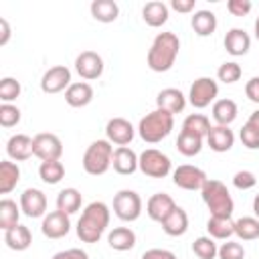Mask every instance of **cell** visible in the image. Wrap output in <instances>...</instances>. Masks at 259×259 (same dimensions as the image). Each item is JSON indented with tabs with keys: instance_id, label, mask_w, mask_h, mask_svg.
<instances>
[{
	"instance_id": "obj_1",
	"label": "cell",
	"mask_w": 259,
	"mask_h": 259,
	"mask_svg": "<svg viewBox=\"0 0 259 259\" xmlns=\"http://www.w3.org/2000/svg\"><path fill=\"white\" fill-rule=\"evenodd\" d=\"M109 217H111L109 206L103 200L89 202L77 221V227H75L77 237L83 243H97L109 227Z\"/></svg>"
},
{
	"instance_id": "obj_2",
	"label": "cell",
	"mask_w": 259,
	"mask_h": 259,
	"mask_svg": "<svg viewBox=\"0 0 259 259\" xmlns=\"http://www.w3.org/2000/svg\"><path fill=\"white\" fill-rule=\"evenodd\" d=\"M178 51H180V38L166 30V32H158L156 38L152 40L150 49H148V67L154 71V73H166L174 67L176 63V57H178Z\"/></svg>"
},
{
	"instance_id": "obj_3",
	"label": "cell",
	"mask_w": 259,
	"mask_h": 259,
	"mask_svg": "<svg viewBox=\"0 0 259 259\" xmlns=\"http://www.w3.org/2000/svg\"><path fill=\"white\" fill-rule=\"evenodd\" d=\"M172 130H174V115L164 109H158V107L154 111L146 113L138 123V136L148 144L162 142L164 138L170 136Z\"/></svg>"
},
{
	"instance_id": "obj_4",
	"label": "cell",
	"mask_w": 259,
	"mask_h": 259,
	"mask_svg": "<svg viewBox=\"0 0 259 259\" xmlns=\"http://www.w3.org/2000/svg\"><path fill=\"white\" fill-rule=\"evenodd\" d=\"M200 196H202L210 217H233L235 202H233L229 188L221 180L208 178L200 190Z\"/></svg>"
},
{
	"instance_id": "obj_5",
	"label": "cell",
	"mask_w": 259,
	"mask_h": 259,
	"mask_svg": "<svg viewBox=\"0 0 259 259\" xmlns=\"http://www.w3.org/2000/svg\"><path fill=\"white\" fill-rule=\"evenodd\" d=\"M111 160H113V144L109 140H95L87 146L81 164L89 176H101L109 170Z\"/></svg>"
},
{
	"instance_id": "obj_6",
	"label": "cell",
	"mask_w": 259,
	"mask_h": 259,
	"mask_svg": "<svg viewBox=\"0 0 259 259\" xmlns=\"http://www.w3.org/2000/svg\"><path fill=\"white\" fill-rule=\"evenodd\" d=\"M138 170L150 178H166L172 172V160L168 158V154H164L162 150L156 148H146L140 154L138 160Z\"/></svg>"
},
{
	"instance_id": "obj_7",
	"label": "cell",
	"mask_w": 259,
	"mask_h": 259,
	"mask_svg": "<svg viewBox=\"0 0 259 259\" xmlns=\"http://www.w3.org/2000/svg\"><path fill=\"white\" fill-rule=\"evenodd\" d=\"M217 95H219V83L212 77H198L192 81L186 99L192 107L204 109L217 101Z\"/></svg>"
},
{
	"instance_id": "obj_8",
	"label": "cell",
	"mask_w": 259,
	"mask_h": 259,
	"mask_svg": "<svg viewBox=\"0 0 259 259\" xmlns=\"http://www.w3.org/2000/svg\"><path fill=\"white\" fill-rule=\"evenodd\" d=\"M113 212L123 223H134L142 214V198L136 190L123 188L113 196Z\"/></svg>"
},
{
	"instance_id": "obj_9",
	"label": "cell",
	"mask_w": 259,
	"mask_h": 259,
	"mask_svg": "<svg viewBox=\"0 0 259 259\" xmlns=\"http://www.w3.org/2000/svg\"><path fill=\"white\" fill-rule=\"evenodd\" d=\"M32 146H34V156L40 162L61 160V156H63V142L57 134L40 132L32 138Z\"/></svg>"
},
{
	"instance_id": "obj_10",
	"label": "cell",
	"mask_w": 259,
	"mask_h": 259,
	"mask_svg": "<svg viewBox=\"0 0 259 259\" xmlns=\"http://www.w3.org/2000/svg\"><path fill=\"white\" fill-rule=\"evenodd\" d=\"M206 180V172L192 164H182L172 172V182L182 190H202Z\"/></svg>"
},
{
	"instance_id": "obj_11",
	"label": "cell",
	"mask_w": 259,
	"mask_h": 259,
	"mask_svg": "<svg viewBox=\"0 0 259 259\" xmlns=\"http://www.w3.org/2000/svg\"><path fill=\"white\" fill-rule=\"evenodd\" d=\"M103 57L95 51H81L75 59V71L79 73L81 79L85 81H93V79H99L103 75Z\"/></svg>"
},
{
	"instance_id": "obj_12",
	"label": "cell",
	"mask_w": 259,
	"mask_h": 259,
	"mask_svg": "<svg viewBox=\"0 0 259 259\" xmlns=\"http://www.w3.org/2000/svg\"><path fill=\"white\" fill-rule=\"evenodd\" d=\"M69 85H71V71L65 65H55L47 69L40 77V89L42 93H49V95L67 91Z\"/></svg>"
},
{
	"instance_id": "obj_13",
	"label": "cell",
	"mask_w": 259,
	"mask_h": 259,
	"mask_svg": "<svg viewBox=\"0 0 259 259\" xmlns=\"http://www.w3.org/2000/svg\"><path fill=\"white\" fill-rule=\"evenodd\" d=\"M69 231H71V219H69V214H65L61 210H53V212H47L42 217L40 233L47 239H61V237L69 235Z\"/></svg>"
},
{
	"instance_id": "obj_14",
	"label": "cell",
	"mask_w": 259,
	"mask_h": 259,
	"mask_svg": "<svg viewBox=\"0 0 259 259\" xmlns=\"http://www.w3.org/2000/svg\"><path fill=\"white\" fill-rule=\"evenodd\" d=\"M136 132L138 130L125 117H111L105 123V140H109L115 146H127L134 140Z\"/></svg>"
},
{
	"instance_id": "obj_15",
	"label": "cell",
	"mask_w": 259,
	"mask_h": 259,
	"mask_svg": "<svg viewBox=\"0 0 259 259\" xmlns=\"http://www.w3.org/2000/svg\"><path fill=\"white\" fill-rule=\"evenodd\" d=\"M20 210L22 214L30 217V219H40L47 214V196L42 190L38 188H26L20 194Z\"/></svg>"
},
{
	"instance_id": "obj_16",
	"label": "cell",
	"mask_w": 259,
	"mask_h": 259,
	"mask_svg": "<svg viewBox=\"0 0 259 259\" xmlns=\"http://www.w3.org/2000/svg\"><path fill=\"white\" fill-rule=\"evenodd\" d=\"M178 204L174 202V198L170 196V194H166V192H156V194H152L150 198H148V202H146V214L152 219V221H156V223H164L166 219H168V214L176 208Z\"/></svg>"
},
{
	"instance_id": "obj_17",
	"label": "cell",
	"mask_w": 259,
	"mask_h": 259,
	"mask_svg": "<svg viewBox=\"0 0 259 259\" xmlns=\"http://www.w3.org/2000/svg\"><path fill=\"white\" fill-rule=\"evenodd\" d=\"M6 154L12 162H24L30 156H34V146L32 138L26 134H14L6 142Z\"/></svg>"
},
{
	"instance_id": "obj_18",
	"label": "cell",
	"mask_w": 259,
	"mask_h": 259,
	"mask_svg": "<svg viewBox=\"0 0 259 259\" xmlns=\"http://www.w3.org/2000/svg\"><path fill=\"white\" fill-rule=\"evenodd\" d=\"M186 95L180 91V89H176V87H166V89H162L158 95H156V105H158V109H164V111H168V113H182L184 111V107H186Z\"/></svg>"
},
{
	"instance_id": "obj_19",
	"label": "cell",
	"mask_w": 259,
	"mask_h": 259,
	"mask_svg": "<svg viewBox=\"0 0 259 259\" xmlns=\"http://www.w3.org/2000/svg\"><path fill=\"white\" fill-rule=\"evenodd\" d=\"M138 160L140 156L130 148V146H117L113 150V160H111V166L117 174L121 176H130L138 170Z\"/></svg>"
},
{
	"instance_id": "obj_20",
	"label": "cell",
	"mask_w": 259,
	"mask_h": 259,
	"mask_svg": "<svg viewBox=\"0 0 259 259\" xmlns=\"http://www.w3.org/2000/svg\"><path fill=\"white\" fill-rule=\"evenodd\" d=\"M223 45H225V51L233 57H243L249 53L251 49V36L247 30L243 28H231L227 30L225 38H223Z\"/></svg>"
},
{
	"instance_id": "obj_21",
	"label": "cell",
	"mask_w": 259,
	"mask_h": 259,
	"mask_svg": "<svg viewBox=\"0 0 259 259\" xmlns=\"http://www.w3.org/2000/svg\"><path fill=\"white\" fill-rule=\"evenodd\" d=\"M206 144L212 152H229L235 146V134L229 125H212L206 136Z\"/></svg>"
},
{
	"instance_id": "obj_22",
	"label": "cell",
	"mask_w": 259,
	"mask_h": 259,
	"mask_svg": "<svg viewBox=\"0 0 259 259\" xmlns=\"http://www.w3.org/2000/svg\"><path fill=\"white\" fill-rule=\"evenodd\" d=\"M168 16H170V6L166 2H160V0L148 2L142 8V18L152 28H158V26L166 24L168 22Z\"/></svg>"
},
{
	"instance_id": "obj_23",
	"label": "cell",
	"mask_w": 259,
	"mask_h": 259,
	"mask_svg": "<svg viewBox=\"0 0 259 259\" xmlns=\"http://www.w3.org/2000/svg\"><path fill=\"white\" fill-rule=\"evenodd\" d=\"M4 243L12 251H26L32 245V233L26 225H16L8 231H4Z\"/></svg>"
},
{
	"instance_id": "obj_24",
	"label": "cell",
	"mask_w": 259,
	"mask_h": 259,
	"mask_svg": "<svg viewBox=\"0 0 259 259\" xmlns=\"http://www.w3.org/2000/svg\"><path fill=\"white\" fill-rule=\"evenodd\" d=\"M65 101L71 107H85L93 101V87L87 81H77L71 83L69 89L65 91Z\"/></svg>"
},
{
	"instance_id": "obj_25",
	"label": "cell",
	"mask_w": 259,
	"mask_h": 259,
	"mask_svg": "<svg viewBox=\"0 0 259 259\" xmlns=\"http://www.w3.org/2000/svg\"><path fill=\"white\" fill-rule=\"evenodd\" d=\"M107 245L113 251H132L136 247V233L130 227H115L107 233Z\"/></svg>"
},
{
	"instance_id": "obj_26",
	"label": "cell",
	"mask_w": 259,
	"mask_h": 259,
	"mask_svg": "<svg viewBox=\"0 0 259 259\" xmlns=\"http://www.w3.org/2000/svg\"><path fill=\"white\" fill-rule=\"evenodd\" d=\"M237 113H239V107L229 97L217 99L212 103V119L217 121V125H231L237 119Z\"/></svg>"
},
{
	"instance_id": "obj_27",
	"label": "cell",
	"mask_w": 259,
	"mask_h": 259,
	"mask_svg": "<svg viewBox=\"0 0 259 259\" xmlns=\"http://www.w3.org/2000/svg\"><path fill=\"white\" fill-rule=\"evenodd\" d=\"M217 14L210 12V10H196L190 18V26L194 30V34L198 36H210L214 30H217Z\"/></svg>"
},
{
	"instance_id": "obj_28",
	"label": "cell",
	"mask_w": 259,
	"mask_h": 259,
	"mask_svg": "<svg viewBox=\"0 0 259 259\" xmlns=\"http://www.w3.org/2000/svg\"><path fill=\"white\" fill-rule=\"evenodd\" d=\"M206 231H208V237L227 241L229 237L235 235V221L233 217H208Z\"/></svg>"
},
{
	"instance_id": "obj_29",
	"label": "cell",
	"mask_w": 259,
	"mask_h": 259,
	"mask_svg": "<svg viewBox=\"0 0 259 259\" xmlns=\"http://www.w3.org/2000/svg\"><path fill=\"white\" fill-rule=\"evenodd\" d=\"M20 182V168L12 160L0 162V194H8Z\"/></svg>"
},
{
	"instance_id": "obj_30",
	"label": "cell",
	"mask_w": 259,
	"mask_h": 259,
	"mask_svg": "<svg viewBox=\"0 0 259 259\" xmlns=\"http://www.w3.org/2000/svg\"><path fill=\"white\" fill-rule=\"evenodd\" d=\"M162 229L170 237H182L188 231V214H186V210L182 206H176L168 214V219L162 223Z\"/></svg>"
},
{
	"instance_id": "obj_31",
	"label": "cell",
	"mask_w": 259,
	"mask_h": 259,
	"mask_svg": "<svg viewBox=\"0 0 259 259\" xmlns=\"http://www.w3.org/2000/svg\"><path fill=\"white\" fill-rule=\"evenodd\" d=\"M89 10H91V16L97 22H103V24L113 22L119 16V4L113 2V0H93Z\"/></svg>"
},
{
	"instance_id": "obj_32",
	"label": "cell",
	"mask_w": 259,
	"mask_h": 259,
	"mask_svg": "<svg viewBox=\"0 0 259 259\" xmlns=\"http://www.w3.org/2000/svg\"><path fill=\"white\" fill-rule=\"evenodd\" d=\"M81 202H83V196L77 188L69 186V188H63L59 194H57V210L65 212V214H75L79 208H81Z\"/></svg>"
},
{
	"instance_id": "obj_33",
	"label": "cell",
	"mask_w": 259,
	"mask_h": 259,
	"mask_svg": "<svg viewBox=\"0 0 259 259\" xmlns=\"http://www.w3.org/2000/svg\"><path fill=\"white\" fill-rule=\"evenodd\" d=\"M210 119L204 115V113H190L184 117L182 121V132H188V134H194L198 138H206L208 132H210Z\"/></svg>"
},
{
	"instance_id": "obj_34",
	"label": "cell",
	"mask_w": 259,
	"mask_h": 259,
	"mask_svg": "<svg viewBox=\"0 0 259 259\" xmlns=\"http://www.w3.org/2000/svg\"><path fill=\"white\" fill-rule=\"evenodd\" d=\"M20 204H16L14 200L10 198H2L0 200V229L2 231H8L12 227L18 225V219H20Z\"/></svg>"
},
{
	"instance_id": "obj_35",
	"label": "cell",
	"mask_w": 259,
	"mask_h": 259,
	"mask_svg": "<svg viewBox=\"0 0 259 259\" xmlns=\"http://www.w3.org/2000/svg\"><path fill=\"white\" fill-rule=\"evenodd\" d=\"M176 150H178L182 156H186V158L198 156L200 150H202V138L180 130V134H178V138H176Z\"/></svg>"
},
{
	"instance_id": "obj_36",
	"label": "cell",
	"mask_w": 259,
	"mask_h": 259,
	"mask_svg": "<svg viewBox=\"0 0 259 259\" xmlns=\"http://www.w3.org/2000/svg\"><path fill=\"white\" fill-rule=\"evenodd\" d=\"M38 176L45 184H59L65 178V166L61 160H51V162H40L38 166Z\"/></svg>"
},
{
	"instance_id": "obj_37",
	"label": "cell",
	"mask_w": 259,
	"mask_h": 259,
	"mask_svg": "<svg viewBox=\"0 0 259 259\" xmlns=\"http://www.w3.org/2000/svg\"><path fill=\"white\" fill-rule=\"evenodd\" d=\"M235 235L241 241L259 239V219L257 217H241L235 221Z\"/></svg>"
},
{
	"instance_id": "obj_38",
	"label": "cell",
	"mask_w": 259,
	"mask_h": 259,
	"mask_svg": "<svg viewBox=\"0 0 259 259\" xmlns=\"http://www.w3.org/2000/svg\"><path fill=\"white\" fill-rule=\"evenodd\" d=\"M192 253L198 259H214L219 255V247L212 237H196L192 243Z\"/></svg>"
},
{
	"instance_id": "obj_39",
	"label": "cell",
	"mask_w": 259,
	"mask_h": 259,
	"mask_svg": "<svg viewBox=\"0 0 259 259\" xmlns=\"http://www.w3.org/2000/svg\"><path fill=\"white\" fill-rule=\"evenodd\" d=\"M241 75H243V69H241V65H239L237 61H225V63L217 69L219 81H223V83H227V85L237 83V81L241 79Z\"/></svg>"
},
{
	"instance_id": "obj_40",
	"label": "cell",
	"mask_w": 259,
	"mask_h": 259,
	"mask_svg": "<svg viewBox=\"0 0 259 259\" xmlns=\"http://www.w3.org/2000/svg\"><path fill=\"white\" fill-rule=\"evenodd\" d=\"M20 91H22V85L14 77L0 79V99H2V103H12L16 97H20Z\"/></svg>"
},
{
	"instance_id": "obj_41",
	"label": "cell",
	"mask_w": 259,
	"mask_h": 259,
	"mask_svg": "<svg viewBox=\"0 0 259 259\" xmlns=\"http://www.w3.org/2000/svg\"><path fill=\"white\" fill-rule=\"evenodd\" d=\"M20 121V109L14 103H2L0 105V125L2 127H14Z\"/></svg>"
},
{
	"instance_id": "obj_42",
	"label": "cell",
	"mask_w": 259,
	"mask_h": 259,
	"mask_svg": "<svg viewBox=\"0 0 259 259\" xmlns=\"http://www.w3.org/2000/svg\"><path fill=\"white\" fill-rule=\"evenodd\" d=\"M239 138L247 150H259V127L253 123H245L239 132Z\"/></svg>"
},
{
	"instance_id": "obj_43",
	"label": "cell",
	"mask_w": 259,
	"mask_h": 259,
	"mask_svg": "<svg viewBox=\"0 0 259 259\" xmlns=\"http://www.w3.org/2000/svg\"><path fill=\"white\" fill-rule=\"evenodd\" d=\"M219 259H245V247L237 241H225L219 247Z\"/></svg>"
},
{
	"instance_id": "obj_44",
	"label": "cell",
	"mask_w": 259,
	"mask_h": 259,
	"mask_svg": "<svg viewBox=\"0 0 259 259\" xmlns=\"http://www.w3.org/2000/svg\"><path fill=\"white\" fill-rule=\"evenodd\" d=\"M257 184V176L251 172V170H239L235 172L233 176V186L239 188V190H249Z\"/></svg>"
},
{
	"instance_id": "obj_45",
	"label": "cell",
	"mask_w": 259,
	"mask_h": 259,
	"mask_svg": "<svg viewBox=\"0 0 259 259\" xmlns=\"http://www.w3.org/2000/svg\"><path fill=\"white\" fill-rule=\"evenodd\" d=\"M251 8H253L251 0H229L227 2V10L233 16H247L251 12Z\"/></svg>"
},
{
	"instance_id": "obj_46",
	"label": "cell",
	"mask_w": 259,
	"mask_h": 259,
	"mask_svg": "<svg viewBox=\"0 0 259 259\" xmlns=\"http://www.w3.org/2000/svg\"><path fill=\"white\" fill-rule=\"evenodd\" d=\"M51 259H89V255H87L83 249H77V247H73V249H65V251H59V253H55Z\"/></svg>"
},
{
	"instance_id": "obj_47",
	"label": "cell",
	"mask_w": 259,
	"mask_h": 259,
	"mask_svg": "<svg viewBox=\"0 0 259 259\" xmlns=\"http://www.w3.org/2000/svg\"><path fill=\"white\" fill-rule=\"evenodd\" d=\"M245 95L253 101V103H259V75L251 77L245 85Z\"/></svg>"
},
{
	"instance_id": "obj_48",
	"label": "cell",
	"mask_w": 259,
	"mask_h": 259,
	"mask_svg": "<svg viewBox=\"0 0 259 259\" xmlns=\"http://www.w3.org/2000/svg\"><path fill=\"white\" fill-rule=\"evenodd\" d=\"M142 259H178L172 251H168V249H148V251H144V255H142Z\"/></svg>"
},
{
	"instance_id": "obj_49",
	"label": "cell",
	"mask_w": 259,
	"mask_h": 259,
	"mask_svg": "<svg viewBox=\"0 0 259 259\" xmlns=\"http://www.w3.org/2000/svg\"><path fill=\"white\" fill-rule=\"evenodd\" d=\"M194 6H196V0H172L170 2V8L176 10V12H182V14L192 12Z\"/></svg>"
},
{
	"instance_id": "obj_50",
	"label": "cell",
	"mask_w": 259,
	"mask_h": 259,
	"mask_svg": "<svg viewBox=\"0 0 259 259\" xmlns=\"http://www.w3.org/2000/svg\"><path fill=\"white\" fill-rule=\"evenodd\" d=\"M10 40V24L4 16H0V47H4Z\"/></svg>"
},
{
	"instance_id": "obj_51",
	"label": "cell",
	"mask_w": 259,
	"mask_h": 259,
	"mask_svg": "<svg viewBox=\"0 0 259 259\" xmlns=\"http://www.w3.org/2000/svg\"><path fill=\"white\" fill-rule=\"evenodd\" d=\"M249 123H253V125H257L259 127V109H255L251 115H249V119H247Z\"/></svg>"
},
{
	"instance_id": "obj_52",
	"label": "cell",
	"mask_w": 259,
	"mask_h": 259,
	"mask_svg": "<svg viewBox=\"0 0 259 259\" xmlns=\"http://www.w3.org/2000/svg\"><path fill=\"white\" fill-rule=\"evenodd\" d=\"M253 212H255V217L259 219V194L253 198Z\"/></svg>"
},
{
	"instance_id": "obj_53",
	"label": "cell",
	"mask_w": 259,
	"mask_h": 259,
	"mask_svg": "<svg viewBox=\"0 0 259 259\" xmlns=\"http://www.w3.org/2000/svg\"><path fill=\"white\" fill-rule=\"evenodd\" d=\"M255 38L259 40V16H257V20H255Z\"/></svg>"
}]
</instances>
